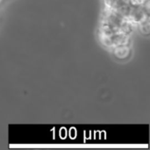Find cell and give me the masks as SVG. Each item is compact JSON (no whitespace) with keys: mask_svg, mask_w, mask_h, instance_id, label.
I'll use <instances>...</instances> for the list:
<instances>
[{"mask_svg":"<svg viewBox=\"0 0 150 150\" xmlns=\"http://www.w3.org/2000/svg\"><path fill=\"white\" fill-rule=\"evenodd\" d=\"M114 54L119 57V58H125L128 55L130 48H129V44H122L119 45L115 47L112 48Z\"/></svg>","mask_w":150,"mask_h":150,"instance_id":"cell-1","label":"cell"}]
</instances>
